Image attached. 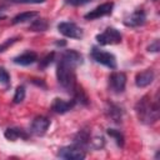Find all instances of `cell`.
Returning <instances> with one entry per match:
<instances>
[{
  "instance_id": "cell-10",
  "label": "cell",
  "mask_w": 160,
  "mask_h": 160,
  "mask_svg": "<svg viewBox=\"0 0 160 160\" xmlns=\"http://www.w3.org/2000/svg\"><path fill=\"white\" fill-rule=\"evenodd\" d=\"M50 126V120L45 116H36L31 122V132L35 135H44Z\"/></svg>"
},
{
  "instance_id": "cell-5",
  "label": "cell",
  "mask_w": 160,
  "mask_h": 160,
  "mask_svg": "<svg viewBox=\"0 0 160 160\" xmlns=\"http://www.w3.org/2000/svg\"><path fill=\"white\" fill-rule=\"evenodd\" d=\"M58 30L60 34H62L66 38L70 39H81L84 36V31L80 26H78L75 22L71 21H62L58 25Z\"/></svg>"
},
{
  "instance_id": "cell-8",
  "label": "cell",
  "mask_w": 160,
  "mask_h": 160,
  "mask_svg": "<svg viewBox=\"0 0 160 160\" xmlns=\"http://www.w3.org/2000/svg\"><path fill=\"white\" fill-rule=\"evenodd\" d=\"M112 9H114V2L112 1H108V2H104V4L99 5V6H96L92 10H90L88 14H85L84 18L86 20H95V19L110 15L112 12Z\"/></svg>"
},
{
  "instance_id": "cell-19",
  "label": "cell",
  "mask_w": 160,
  "mask_h": 160,
  "mask_svg": "<svg viewBox=\"0 0 160 160\" xmlns=\"http://www.w3.org/2000/svg\"><path fill=\"white\" fill-rule=\"evenodd\" d=\"M108 134L115 140V142L118 144V146L122 148L124 146V135L120 132V130H116V129H108Z\"/></svg>"
},
{
  "instance_id": "cell-7",
  "label": "cell",
  "mask_w": 160,
  "mask_h": 160,
  "mask_svg": "<svg viewBox=\"0 0 160 160\" xmlns=\"http://www.w3.org/2000/svg\"><path fill=\"white\" fill-rule=\"evenodd\" d=\"M126 75L121 71H115L109 76V88L115 94H121L125 90Z\"/></svg>"
},
{
  "instance_id": "cell-2",
  "label": "cell",
  "mask_w": 160,
  "mask_h": 160,
  "mask_svg": "<svg viewBox=\"0 0 160 160\" xmlns=\"http://www.w3.org/2000/svg\"><path fill=\"white\" fill-rule=\"evenodd\" d=\"M135 111L139 121L150 125L159 119V101L158 98L152 99L151 95L142 96L135 105Z\"/></svg>"
},
{
  "instance_id": "cell-20",
  "label": "cell",
  "mask_w": 160,
  "mask_h": 160,
  "mask_svg": "<svg viewBox=\"0 0 160 160\" xmlns=\"http://www.w3.org/2000/svg\"><path fill=\"white\" fill-rule=\"evenodd\" d=\"M25 99V88L22 85L18 86L16 90H15V94H14V98H12V101L15 104H20L21 101H24Z\"/></svg>"
},
{
  "instance_id": "cell-6",
  "label": "cell",
  "mask_w": 160,
  "mask_h": 160,
  "mask_svg": "<svg viewBox=\"0 0 160 160\" xmlns=\"http://www.w3.org/2000/svg\"><path fill=\"white\" fill-rule=\"evenodd\" d=\"M58 156L61 159H68V160H82L85 159V151L84 149L74 144V145L60 148L58 151Z\"/></svg>"
},
{
  "instance_id": "cell-24",
  "label": "cell",
  "mask_w": 160,
  "mask_h": 160,
  "mask_svg": "<svg viewBox=\"0 0 160 160\" xmlns=\"http://www.w3.org/2000/svg\"><path fill=\"white\" fill-rule=\"evenodd\" d=\"M10 2H15V4H41L45 0H8Z\"/></svg>"
},
{
  "instance_id": "cell-23",
  "label": "cell",
  "mask_w": 160,
  "mask_h": 160,
  "mask_svg": "<svg viewBox=\"0 0 160 160\" xmlns=\"http://www.w3.org/2000/svg\"><path fill=\"white\" fill-rule=\"evenodd\" d=\"M19 38H11V39H8V40H5L2 44H0V52H2V51H5L9 46H11L16 40H18Z\"/></svg>"
},
{
  "instance_id": "cell-22",
  "label": "cell",
  "mask_w": 160,
  "mask_h": 160,
  "mask_svg": "<svg viewBox=\"0 0 160 160\" xmlns=\"http://www.w3.org/2000/svg\"><path fill=\"white\" fill-rule=\"evenodd\" d=\"M54 56H55V52H50V54H48L42 60H40V65H39V68H40V69L46 68L49 64H51V62H52Z\"/></svg>"
},
{
  "instance_id": "cell-16",
  "label": "cell",
  "mask_w": 160,
  "mask_h": 160,
  "mask_svg": "<svg viewBox=\"0 0 160 160\" xmlns=\"http://www.w3.org/2000/svg\"><path fill=\"white\" fill-rule=\"evenodd\" d=\"M36 16H39V12H38V11H24V12L18 14L16 16H14L12 20H11V22H12L14 25H16V24H22V22H26V21L32 20V19L36 18Z\"/></svg>"
},
{
  "instance_id": "cell-17",
  "label": "cell",
  "mask_w": 160,
  "mask_h": 160,
  "mask_svg": "<svg viewBox=\"0 0 160 160\" xmlns=\"http://www.w3.org/2000/svg\"><path fill=\"white\" fill-rule=\"evenodd\" d=\"M5 138L8 140H11V141H15L18 140L19 138L21 139H28V134L24 132V130L21 129H18V128H9L5 130Z\"/></svg>"
},
{
  "instance_id": "cell-25",
  "label": "cell",
  "mask_w": 160,
  "mask_h": 160,
  "mask_svg": "<svg viewBox=\"0 0 160 160\" xmlns=\"http://www.w3.org/2000/svg\"><path fill=\"white\" fill-rule=\"evenodd\" d=\"M160 50V45H159V40H154V42H151L149 46H148V51L150 52H158Z\"/></svg>"
},
{
  "instance_id": "cell-11",
  "label": "cell",
  "mask_w": 160,
  "mask_h": 160,
  "mask_svg": "<svg viewBox=\"0 0 160 160\" xmlns=\"http://www.w3.org/2000/svg\"><path fill=\"white\" fill-rule=\"evenodd\" d=\"M75 100H62V99H54L52 104H51V110L56 114H65L69 110H71L75 105Z\"/></svg>"
},
{
  "instance_id": "cell-3",
  "label": "cell",
  "mask_w": 160,
  "mask_h": 160,
  "mask_svg": "<svg viewBox=\"0 0 160 160\" xmlns=\"http://www.w3.org/2000/svg\"><path fill=\"white\" fill-rule=\"evenodd\" d=\"M121 32L115 28H106L101 34L96 35V41L100 45H115L121 42Z\"/></svg>"
},
{
  "instance_id": "cell-21",
  "label": "cell",
  "mask_w": 160,
  "mask_h": 160,
  "mask_svg": "<svg viewBox=\"0 0 160 160\" xmlns=\"http://www.w3.org/2000/svg\"><path fill=\"white\" fill-rule=\"evenodd\" d=\"M0 82L4 85H9L10 84V75L8 72V70L5 68H0Z\"/></svg>"
},
{
  "instance_id": "cell-13",
  "label": "cell",
  "mask_w": 160,
  "mask_h": 160,
  "mask_svg": "<svg viewBox=\"0 0 160 160\" xmlns=\"http://www.w3.org/2000/svg\"><path fill=\"white\" fill-rule=\"evenodd\" d=\"M36 60H38V54L34 51H25L14 58V62L21 66H28L30 64H34Z\"/></svg>"
},
{
  "instance_id": "cell-9",
  "label": "cell",
  "mask_w": 160,
  "mask_h": 160,
  "mask_svg": "<svg viewBox=\"0 0 160 160\" xmlns=\"http://www.w3.org/2000/svg\"><path fill=\"white\" fill-rule=\"evenodd\" d=\"M146 20V14L142 9H138L134 12H131L128 18L124 19V24L126 26H131V28H136L140 25H144Z\"/></svg>"
},
{
  "instance_id": "cell-14",
  "label": "cell",
  "mask_w": 160,
  "mask_h": 160,
  "mask_svg": "<svg viewBox=\"0 0 160 160\" xmlns=\"http://www.w3.org/2000/svg\"><path fill=\"white\" fill-rule=\"evenodd\" d=\"M74 144L81 149H86L89 146H91V139H90V134L86 130H80L75 138H74Z\"/></svg>"
},
{
  "instance_id": "cell-4",
  "label": "cell",
  "mask_w": 160,
  "mask_h": 160,
  "mask_svg": "<svg viewBox=\"0 0 160 160\" xmlns=\"http://www.w3.org/2000/svg\"><path fill=\"white\" fill-rule=\"evenodd\" d=\"M91 58L96 62H99V64H101L109 69H116V59L111 52L100 50L98 48H92L91 49Z\"/></svg>"
},
{
  "instance_id": "cell-1",
  "label": "cell",
  "mask_w": 160,
  "mask_h": 160,
  "mask_svg": "<svg viewBox=\"0 0 160 160\" xmlns=\"http://www.w3.org/2000/svg\"><path fill=\"white\" fill-rule=\"evenodd\" d=\"M82 64V56L76 50H65L61 54L60 61L56 68V78L59 84L68 92H74L76 89L75 69Z\"/></svg>"
},
{
  "instance_id": "cell-12",
  "label": "cell",
  "mask_w": 160,
  "mask_h": 160,
  "mask_svg": "<svg viewBox=\"0 0 160 160\" xmlns=\"http://www.w3.org/2000/svg\"><path fill=\"white\" fill-rule=\"evenodd\" d=\"M155 74L151 69H146L144 71H140L135 76V84L138 88H146L154 81Z\"/></svg>"
},
{
  "instance_id": "cell-26",
  "label": "cell",
  "mask_w": 160,
  "mask_h": 160,
  "mask_svg": "<svg viewBox=\"0 0 160 160\" xmlns=\"http://www.w3.org/2000/svg\"><path fill=\"white\" fill-rule=\"evenodd\" d=\"M90 1H92V0H66V4L72 5V6H80V5H85Z\"/></svg>"
},
{
  "instance_id": "cell-18",
  "label": "cell",
  "mask_w": 160,
  "mask_h": 160,
  "mask_svg": "<svg viewBox=\"0 0 160 160\" xmlns=\"http://www.w3.org/2000/svg\"><path fill=\"white\" fill-rule=\"evenodd\" d=\"M31 31H45L48 29V21L45 19H36L29 26Z\"/></svg>"
},
{
  "instance_id": "cell-15",
  "label": "cell",
  "mask_w": 160,
  "mask_h": 160,
  "mask_svg": "<svg viewBox=\"0 0 160 160\" xmlns=\"http://www.w3.org/2000/svg\"><path fill=\"white\" fill-rule=\"evenodd\" d=\"M106 114L116 124L121 122V119H122V110L121 108H119L118 105L115 104H108V108H106Z\"/></svg>"
}]
</instances>
